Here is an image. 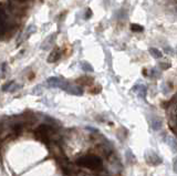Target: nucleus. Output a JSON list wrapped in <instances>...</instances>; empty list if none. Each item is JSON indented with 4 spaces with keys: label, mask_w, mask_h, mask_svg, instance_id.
Wrapping results in <instances>:
<instances>
[{
    "label": "nucleus",
    "mask_w": 177,
    "mask_h": 176,
    "mask_svg": "<svg viewBox=\"0 0 177 176\" xmlns=\"http://www.w3.org/2000/svg\"><path fill=\"white\" fill-rule=\"evenodd\" d=\"M131 29L133 31H143V28H142L141 25H132Z\"/></svg>",
    "instance_id": "obj_13"
},
{
    "label": "nucleus",
    "mask_w": 177,
    "mask_h": 176,
    "mask_svg": "<svg viewBox=\"0 0 177 176\" xmlns=\"http://www.w3.org/2000/svg\"><path fill=\"white\" fill-rule=\"evenodd\" d=\"M146 162L151 165H157L161 163V158L153 152H148L146 154Z\"/></svg>",
    "instance_id": "obj_2"
},
{
    "label": "nucleus",
    "mask_w": 177,
    "mask_h": 176,
    "mask_svg": "<svg viewBox=\"0 0 177 176\" xmlns=\"http://www.w3.org/2000/svg\"><path fill=\"white\" fill-rule=\"evenodd\" d=\"M81 68L84 71H86V72H92V71H93V68H92L91 64H89L87 62H82Z\"/></svg>",
    "instance_id": "obj_10"
},
{
    "label": "nucleus",
    "mask_w": 177,
    "mask_h": 176,
    "mask_svg": "<svg viewBox=\"0 0 177 176\" xmlns=\"http://www.w3.org/2000/svg\"><path fill=\"white\" fill-rule=\"evenodd\" d=\"M173 168H174V172L177 173V157L174 160V163H173Z\"/></svg>",
    "instance_id": "obj_14"
},
{
    "label": "nucleus",
    "mask_w": 177,
    "mask_h": 176,
    "mask_svg": "<svg viewBox=\"0 0 177 176\" xmlns=\"http://www.w3.org/2000/svg\"><path fill=\"white\" fill-rule=\"evenodd\" d=\"M149 53L155 58V59H159V58H162V52L158 50V49H155V48H151L149 49Z\"/></svg>",
    "instance_id": "obj_8"
},
{
    "label": "nucleus",
    "mask_w": 177,
    "mask_h": 176,
    "mask_svg": "<svg viewBox=\"0 0 177 176\" xmlns=\"http://www.w3.org/2000/svg\"><path fill=\"white\" fill-rule=\"evenodd\" d=\"M60 58H61V51H60V49H54V50H53L50 53V55L48 57V62H50V63H53V62H56V61L59 60Z\"/></svg>",
    "instance_id": "obj_3"
},
{
    "label": "nucleus",
    "mask_w": 177,
    "mask_h": 176,
    "mask_svg": "<svg viewBox=\"0 0 177 176\" xmlns=\"http://www.w3.org/2000/svg\"><path fill=\"white\" fill-rule=\"evenodd\" d=\"M133 90L135 91L137 93V95L141 96L142 99H145V96H146V88L145 86H143V84H138V86H135L133 88Z\"/></svg>",
    "instance_id": "obj_5"
},
{
    "label": "nucleus",
    "mask_w": 177,
    "mask_h": 176,
    "mask_svg": "<svg viewBox=\"0 0 177 176\" xmlns=\"http://www.w3.org/2000/svg\"><path fill=\"white\" fill-rule=\"evenodd\" d=\"M56 39V35H51L50 37H48L46 40L43 41V43L41 45V49L42 50H47V49H49L52 43H53V41Z\"/></svg>",
    "instance_id": "obj_7"
},
{
    "label": "nucleus",
    "mask_w": 177,
    "mask_h": 176,
    "mask_svg": "<svg viewBox=\"0 0 177 176\" xmlns=\"http://www.w3.org/2000/svg\"><path fill=\"white\" fill-rule=\"evenodd\" d=\"M166 141L168 142V144H169V146L172 147V150L174 152H177V142L174 140V139H172V137H167Z\"/></svg>",
    "instance_id": "obj_9"
},
{
    "label": "nucleus",
    "mask_w": 177,
    "mask_h": 176,
    "mask_svg": "<svg viewBox=\"0 0 177 176\" xmlns=\"http://www.w3.org/2000/svg\"><path fill=\"white\" fill-rule=\"evenodd\" d=\"M76 163L80 166L86 167V168H91V170H97L102 165L101 160L95 155H86L83 156L81 158H79Z\"/></svg>",
    "instance_id": "obj_1"
},
{
    "label": "nucleus",
    "mask_w": 177,
    "mask_h": 176,
    "mask_svg": "<svg viewBox=\"0 0 177 176\" xmlns=\"http://www.w3.org/2000/svg\"><path fill=\"white\" fill-rule=\"evenodd\" d=\"M149 124H151V127L154 131H158L162 127V121L158 117H156V116H154L153 119L149 120Z\"/></svg>",
    "instance_id": "obj_6"
},
{
    "label": "nucleus",
    "mask_w": 177,
    "mask_h": 176,
    "mask_svg": "<svg viewBox=\"0 0 177 176\" xmlns=\"http://www.w3.org/2000/svg\"><path fill=\"white\" fill-rule=\"evenodd\" d=\"M35 31V25H29V28H28V29L25 30V38H23V39H25V38H27L28 35H30L31 33H33Z\"/></svg>",
    "instance_id": "obj_11"
},
{
    "label": "nucleus",
    "mask_w": 177,
    "mask_h": 176,
    "mask_svg": "<svg viewBox=\"0 0 177 176\" xmlns=\"http://www.w3.org/2000/svg\"><path fill=\"white\" fill-rule=\"evenodd\" d=\"M15 82L13 81H10V82H8L7 84H5V86H2V91H5V92H7V91H10L11 86H12V84H13Z\"/></svg>",
    "instance_id": "obj_12"
},
{
    "label": "nucleus",
    "mask_w": 177,
    "mask_h": 176,
    "mask_svg": "<svg viewBox=\"0 0 177 176\" xmlns=\"http://www.w3.org/2000/svg\"><path fill=\"white\" fill-rule=\"evenodd\" d=\"M17 1H25V0H17Z\"/></svg>",
    "instance_id": "obj_15"
},
{
    "label": "nucleus",
    "mask_w": 177,
    "mask_h": 176,
    "mask_svg": "<svg viewBox=\"0 0 177 176\" xmlns=\"http://www.w3.org/2000/svg\"><path fill=\"white\" fill-rule=\"evenodd\" d=\"M62 82L63 80H61L60 78H49L48 81H47V83H48V86H52V88H61V84H62Z\"/></svg>",
    "instance_id": "obj_4"
}]
</instances>
